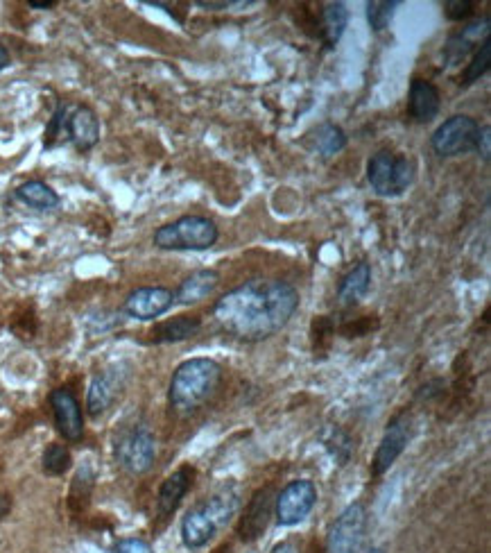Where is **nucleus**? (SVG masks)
I'll return each mask as SVG.
<instances>
[{"mask_svg": "<svg viewBox=\"0 0 491 553\" xmlns=\"http://www.w3.org/2000/svg\"><path fill=\"white\" fill-rule=\"evenodd\" d=\"M299 309L297 288L283 279H252L222 295L213 306L220 327L240 340L272 338Z\"/></svg>", "mask_w": 491, "mask_h": 553, "instance_id": "1", "label": "nucleus"}, {"mask_svg": "<svg viewBox=\"0 0 491 553\" xmlns=\"http://www.w3.org/2000/svg\"><path fill=\"white\" fill-rule=\"evenodd\" d=\"M222 368L213 359H188L170 379V406L177 413L188 415L209 402L220 386Z\"/></svg>", "mask_w": 491, "mask_h": 553, "instance_id": "2", "label": "nucleus"}, {"mask_svg": "<svg viewBox=\"0 0 491 553\" xmlns=\"http://www.w3.org/2000/svg\"><path fill=\"white\" fill-rule=\"evenodd\" d=\"M240 508L236 488H222L202 504H197L182 520V540L188 549H202L209 544L220 529L234 520Z\"/></svg>", "mask_w": 491, "mask_h": 553, "instance_id": "3", "label": "nucleus"}, {"mask_svg": "<svg viewBox=\"0 0 491 553\" xmlns=\"http://www.w3.org/2000/svg\"><path fill=\"white\" fill-rule=\"evenodd\" d=\"M218 227L204 216H182L154 232V245L159 250L204 252L218 243Z\"/></svg>", "mask_w": 491, "mask_h": 553, "instance_id": "4", "label": "nucleus"}, {"mask_svg": "<svg viewBox=\"0 0 491 553\" xmlns=\"http://www.w3.org/2000/svg\"><path fill=\"white\" fill-rule=\"evenodd\" d=\"M415 173V161L387 150L376 152L367 164V180L381 198H396L406 193L408 186L415 182Z\"/></svg>", "mask_w": 491, "mask_h": 553, "instance_id": "5", "label": "nucleus"}, {"mask_svg": "<svg viewBox=\"0 0 491 553\" xmlns=\"http://www.w3.org/2000/svg\"><path fill=\"white\" fill-rule=\"evenodd\" d=\"M480 123L467 114H455L437 127L430 136V146L439 157H460L476 150Z\"/></svg>", "mask_w": 491, "mask_h": 553, "instance_id": "6", "label": "nucleus"}, {"mask_svg": "<svg viewBox=\"0 0 491 553\" xmlns=\"http://www.w3.org/2000/svg\"><path fill=\"white\" fill-rule=\"evenodd\" d=\"M317 504V488L313 481L297 479L290 481L274 499V515L281 526H295L304 522L310 510Z\"/></svg>", "mask_w": 491, "mask_h": 553, "instance_id": "7", "label": "nucleus"}, {"mask_svg": "<svg viewBox=\"0 0 491 553\" xmlns=\"http://www.w3.org/2000/svg\"><path fill=\"white\" fill-rule=\"evenodd\" d=\"M118 463L129 474H145L157 458V440L148 427H134L116 445Z\"/></svg>", "mask_w": 491, "mask_h": 553, "instance_id": "8", "label": "nucleus"}, {"mask_svg": "<svg viewBox=\"0 0 491 553\" xmlns=\"http://www.w3.org/2000/svg\"><path fill=\"white\" fill-rule=\"evenodd\" d=\"M412 436V418L403 411L387 422V429L383 433L381 442L372 461V476H383L396 463L403 452H406L408 442Z\"/></svg>", "mask_w": 491, "mask_h": 553, "instance_id": "9", "label": "nucleus"}, {"mask_svg": "<svg viewBox=\"0 0 491 553\" xmlns=\"http://www.w3.org/2000/svg\"><path fill=\"white\" fill-rule=\"evenodd\" d=\"M367 526V513L363 504H351L344 513L333 522L326 553H356L363 542Z\"/></svg>", "mask_w": 491, "mask_h": 553, "instance_id": "10", "label": "nucleus"}, {"mask_svg": "<svg viewBox=\"0 0 491 553\" xmlns=\"http://www.w3.org/2000/svg\"><path fill=\"white\" fill-rule=\"evenodd\" d=\"M73 143L77 152H89L100 141L98 114L89 105H66L64 143Z\"/></svg>", "mask_w": 491, "mask_h": 553, "instance_id": "11", "label": "nucleus"}, {"mask_svg": "<svg viewBox=\"0 0 491 553\" xmlns=\"http://www.w3.org/2000/svg\"><path fill=\"white\" fill-rule=\"evenodd\" d=\"M50 406H53L59 436L68 442H80L84 436V415L73 390L66 386L53 390L50 393Z\"/></svg>", "mask_w": 491, "mask_h": 553, "instance_id": "12", "label": "nucleus"}, {"mask_svg": "<svg viewBox=\"0 0 491 553\" xmlns=\"http://www.w3.org/2000/svg\"><path fill=\"white\" fill-rule=\"evenodd\" d=\"M175 293L163 286H143L127 295L125 313L136 320H157L163 313L172 309Z\"/></svg>", "mask_w": 491, "mask_h": 553, "instance_id": "13", "label": "nucleus"}, {"mask_svg": "<svg viewBox=\"0 0 491 553\" xmlns=\"http://www.w3.org/2000/svg\"><path fill=\"white\" fill-rule=\"evenodd\" d=\"M274 495L272 488L258 490L256 495L249 499L243 517H240L238 524V535L243 542H254L265 533L267 524H270V517L274 515Z\"/></svg>", "mask_w": 491, "mask_h": 553, "instance_id": "14", "label": "nucleus"}, {"mask_svg": "<svg viewBox=\"0 0 491 553\" xmlns=\"http://www.w3.org/2000/svg\"><path fill=\"white\" fill-rule=\"evenodd\" d=\"M489 34H491V16L489 14H485L478 21L469 23L467 28H462L460 32L451 34L449 41H446V46H444L446 62H449V66L460 64L469 53H476L482 41L489 39Z\"/></svg>", "mask_w": 491, "mask_h": 553, "instance_id": "15", "label": "nucleus"}, {"mask_svg": "<svg viewBox=\"0 0 491 553\" xmlns=\"http://www.w3.org/2000/svg\"><path fill=\"white\" fill-rule=\"evenodd\" d=\"M195 483V470L191 465L179 467V470L172 472L166 481L161 483L159 495H157V515L159 520H168L172 513L182 504L186 492L193 488Z\"/></svg>", "mask_w": 491, "mask_h": 553, "instance_id": "16", "label": "nucleus"}, {"mask_svg": "<svg viewBox=\"0 0 491 553\" xmlns=\"http://www.w3.org/2000/svg\"><path fill=\"white\" fill-rule=\"evenodd\" d=\"M442 107V93L433 82L424 78H412L408 93V116L415 123H430L437 118Z\"/></svg>", "mask_w": 491, "mask_h": 553, "instance_id": "17", "label": "nucleus"}, {"mask_svg": "<svg viewBox=\"0 0 491 553\" xmlns=\"http://www.w3.org/2000/svg\"><path fill=\"white\" fill-rule=\"evenodd\" d=\"M202 327V320L197 316H177L166 322H159L157 327L150 331V343L154 345H166V343H179V340L193 338Z\"/></svg>", "mask_w": 491, "mask_h": 553, "instance_id": "18", "label": "nucleus"}, {"mask_svg": "<svg viewBox=\"0 0 491 553\" xmlns=\"http://www.w3.org/2000/svg\"><path fill=\"white\" fill-rule=\"evenodd\" d=\"M218 272L215 270H197L191 277H186L182 284H179L175 293V302L179 304H197L202 302L204 297H209L215 288H218Z\"/></svg>", "mask_w": 491, "mask_h": 553, "instance_id": "19", "label": "nucleus"}, {"mask_svg": "<svg viewBox=\"0 0 491 553\" xmlns=\"http://www.w3.org/2000/svg\"><path fill=\"white\" fill-rule=\"evenodd\" d=\"M369 286H372V266L363 261L342 277V282L338 286L340 304L356 306L369 293Z\"/></svg>", "mask_w": 491, "mask_h": 553, "instance_id": "20", "label": "nucleus"}, {"mask_svg": "<svg viewBox=\"0 0 491 553\" xmlns=\"http://www.w3.org/2000/svg\"><path fill=\"white\" fill-rule=\"evenodd\" d=\"M349 23V10L344 3H329L324 5V10L320 14V37L322 44L333 50L340 44L344 30H347Z\"/></svg>", "mask_w": 491, "mask_h": 553, "instance_id": "21", "label": "nucleus"}, {"mask_svg": "<svg viewBox=\"0 0 491 553\" xmlns=\"http://www.w3.org/2000/svg\"><path fill=\"white\" fill-rule=\"evenodd\" d=\"M116 393H118V381L114 374L109 372L98 374V377L91 381L89 395H86V408H89L91 418H100V415L114 404Z\"/></svg>", "mask_w": 491, "mask_h": 553, "instance_id": "22", "label": "nucleus"}, {"mask_svg": "<svg viewBox=\"0 0 491 553\" xmlns=\"http://www.w3.org/2000/svg\"><path fill=\"white\" fill-rule=\"evenodd\" d=\"M16 198L37 211H53L59 207V195L46 182L30 180L16 189Z\"/></svg>", "mask_w": 491, "mask_h": 553, "instance_id": "23", "label": "nucleus"}, {"mask_svg": "<svg viewBox=\"0 0 491 553\" xmlns=\"http://www.w3.org/2000/svg\"><path fill=\"white\" fill-rule=\"evenodd\" d=\"M347 146V134L340 125L322 123L310 136V148H313L320 157H333Z\"/></svg>", "mask_w": 491, "mask_h": 553, "instance_id": "24", "label": "nucleus"}, {"mask_svg": "<svg viewBox=\"0 0 491 553\" xmlns=\"http://www.w3.org/2000/svg\"><path fill=\"white\" fill-rule=\"evenodd\" d=\"M71 463H73L71 449L62 445V442H50V445L46 447V452H43V456H41V467L48 476L66 474L68 470H71Z\"/></svg>", "mask_w": 491, "mask_h": 553, "instance_id": "25", "label": "nucleus"}, {"mask_svg": "<svg viewBox=\"0 0 491 553\" xmlns=\"http://www.w3.org/2000/svg\"><path fill=\"white\" fill-rule=\"evenodd\" d=\"M91 492H93V470L89 465H82L73 479L71 495H68V504H71L73 513H82V510L89 506Z\"/></svg>", "mask_w": 491, "mask_h": 553, "instance_id": "26", "label": "nucleus"}, {"mask_svg": "<svg viewBox=\"0 0 491 553\" xmlns=\"http://www.w3.org/2000/svg\"><path fill=\"white\" fill-rule=\"evenodd\" d=\"M489 66H491V39L482 41L476 53H473L471 62L467 64V68H464V73H462V82H460L462 87H471V84L480 82L482 75L489 73Z\"/></svg>", "mask_w": 491, "mask_h": 553, "instance_id": "27", "label": "nucleus"}, {"mask_svg": "<svg viewBox=\"0 0 491 553\" xmlns=\"http://www.w3.org/2000/svg\"><path fill=\"white\" fill-rule=\"evenodd\" d=\"M399 5V0H374V3H367L369 28L374 32H383L385 28H390V21L394 19V12Z\"/></svg>", "mask_w": 491, "mask_h": 553, "instance_id": "28", "label": "nucleus"}, {"mask_svg": "<svg viewBox=\"0 0 491 553\" xmlns=\"http://www.w3.org/2000/svg\"><path fill=\"white\" fill-rule=\"evenodd\" d=\"M324 445H326V449H329V454L335 458V461H338L340 465H347V461L353 454V442H351L347 431H342L340 427L329 429V433H326V438H324Z\"/></svg>", "mask_w": 491, "mask_h": 553, "instance_id": "29", "label": "nucleus"}, {"mask_svg": "<svg viewBox=\"0 0 491 553\" xmlns=\"http://www.w3.org/2000/svg\"><path fill=\"white\" fill-rule=\"evenodd\" d=\"M473 7L476 3L473 0H446L444 3V12L446 19L451 21H467L473 16Z\"/></svg>", "mask_w": 491, "mask_h": 553, "instance_id": "30", "label": "nucleus"}, {"mask_svg": "<svg viewBox=\"0 0 491 553\" xmlns=\"http://www.w3.org/2000/svg\"><path fill=\"white\" fill-rule=\"evenodd\" d=\"M111 553H152V547L150 542H145L141 538H127V540H120L114 549H111Z\"/></svg>", "mask_w": 491, "mask_h": 553, "instance_id": "31", "label": "nucleus"}, {"mask_svg": "<svg viewBox=\"0 0 491 553\" xmlns=\"http://www.w3.org/2000/svg\"><path fill=\"white\" fill-rule=\"evenodd\" d=\"M491 130H489V125H482L480 127V134H478V143H476V150H478V155L489 161V155H491Z\"/></svg>", "mask_w": 491, "mask_h": 553, "instance_id": "32", "label": "nucleus"}, {"mask_svg": "<svg viewBox=\"0 0 491 553\" xmlns=\"http://www.w3.org/2000/svg\"><path fill=\"white\" fill-rule=\"evenodd\" d=\"M197 5L204 7V10L220 12V10H227V7H231V5H240V3H231V0H222V3H213V0H197Z\"/></svg>", "mask_w": 491, "mask_h": 553, "instance_id": "33", "label": "nucleus"}, {"mask_svg": "<svg viewBox=\"0 0 491 553\" xmlns=\"http://www.w3.org/2000/svg\"><path fill=\"white\" fill-rule=\"evenodd\" d=\"M10 508H12V499H10V495H5V492H0V522L5 520L7 513H10Z\"/></svg>", "mask_w": 491, "mask_h": 553, "instance_id": "34", "label": "nucleus"}, {"mask_svg": "<svg viewBox=\"0 0 491 553\" xmlns=\"http://www.w3.org/2000/svg\"><path fill=\"white\" fill-rule=\"evenodd\" d=\"M272 553H299V549H297L295 542H281L272 549Z\"/></svg>", "mask_w": 491, "mask_h": 553, "instance_id": "35", "label": "nucleus"}, {"mask_svg": "<svg viewBox=\"0 0 491 553\" xmlns=\"http://www.w3.org/2000/svg\"><path fill=\"white\" fill-rule=\"evenodd\" d=\"M57 3L55 0H48V3H37V0H30L28 7H32V10H53Z\"/></svg>", "mask_w": 491, "mask_h": 553, "instance_id": "36", "label": "nucleus"}, {"mask_svg": "<svg viewBox=\"0 0 491 553\" xmlns=\"http://www.w3.org/2000/svg\"><path fill=\"white\" fill-rule=\"evenodd\" d=\"M7 66H10V53H7V48L0 44V71Z\"/></svg>", "mask_w": 491, "mask_h": 553, "instance_id": "37", "label": "nucleus"}, {"mask_svg": "<svg viewBox=\"0 0 491 553\" xmlns=\"http://www.w3.org/2000/svg\"><path fill=\"white\" fill-rule=\"evenodd\" d=\"M367 553H383L381 549H372V551H367Z\"/></svg>", "mask_w": 491, "mask_h": 553, "instance_id": "38", "label": "nucleus"}]
</instances>
